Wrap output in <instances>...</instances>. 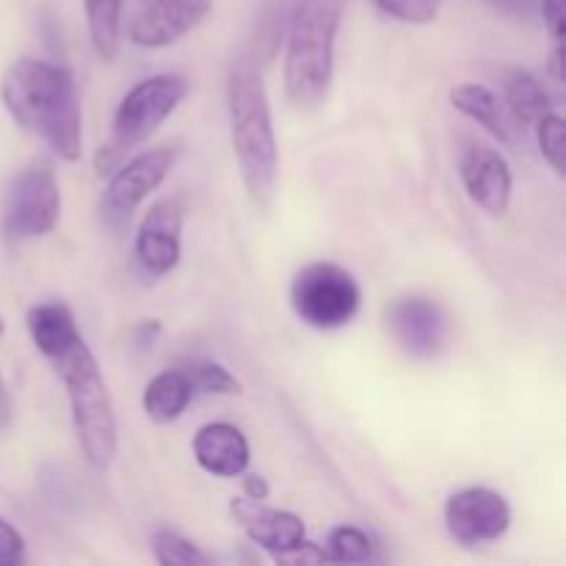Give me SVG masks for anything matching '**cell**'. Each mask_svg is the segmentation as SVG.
I'll use <instances>...</instances> for the list:
<instances>
[{"label": "cell", "instance_id": "19", "mask_svg": "<svg viewBox=\"0 0 566 566\" xmlns=\"http://www.w3.org/2000/svg\"><path fill=\"white\" fill-rule=\"evenodd\" d=\"M503 88H506L509 114L517 119V125H536L542 116L553 114L551 94L528 70H509Z\"/></svg>", "mask_w": 566, "mask_h": 566}, {"label": "cell", "instance_id": "11", "mask_svg": "<svg viewBox=\"0 0 566 566\" xmlns=\"http://www.w3.org/2000/svg\"><path fill=\"white\" fill-rule=\"evenodd\" d=\"M385 326L392 340L412 357H434L446 346L448 318L431 298L407 296L396 298L385 310Z\"/></svg>", "mask_w": 566, "mask_h": 566}, {"label": "cell", "instance_id": "27", "mask_svg": "<svg viewBox=\"0 0 566 566\" xmlns=\"http://www.w3.org/2000/svg\"><path fill=\"white\" fill-rule=\"evenodd\" d=\"M542 14H545V25L556 36V42L564 39V0H542Z\"/></svg>", "mask_w": 566, "mask_h": 566}, {"label": "cell", "instance_id": "18", "mask_svg": "<svg viewBox=\"0 0 566 566\" xmlns=\"http://www.w3.org/2000/svg\"><path fill=\"white\" fill-rule=\"evenodd\" d=\"M193 398V387L188 381V376L182 374V368L177 370H164V374L155 376L153 381L144 390V412L155 423H175L182 412L188 409Z\"/></svg>", "mask_w": 566, "mask_h": 566}, {"label": "cell", "instance_id": "8", "mask_svg": "<svg viewBox=\"0 0 566 566\" xmlns=\"http://www.w3.org/2000/svg\"><path fill=\"white\" fill-rule=\"evenodd\" d=\"M171 166H175V153L166 147L149 149V153L133 158L130 164L116 166L103 193V202H99L103 219L114 230H125L138 205L169 177Z\"/></svg>", "mask_w": 566, "mask_h": 566}, {"label": "cell", "instance_id": "29", "mask_svg": "<svg viewBox=\"0 0 566 566\" xmlns=\"http://www.w3.org/2000/svg\"><path fill=\"white\" fill-rule=\"evenodd\" d=\"M562 64H564V48H562V42H556V50H553V55H551V75L556 83L564 81Z\"/></svg>", "mask_w": 566, "mask_h": 566}, {"label": "cell", "instance_id": "1", "mask_svg": "<svg viewBox=\"0 0 566 566\" xmlns=\"http://www.w3.org/2000/svg\"><path fill=\"white\" fill-rule=\"evenodd\" d=\"M0 99L17 125L42 138L61 160L81 158V103L70 70L39 59L14 61L0 81Z\"/></svg>", "mask_w": 566, "mask_h": 566}, {"label": "cell", "instance_id": "16", "mask_svg": "<svg viewBox=\"0 0 566 566\" xmlns=\"http://www.w3.org/2000/svg\"><path fill=\"white\" fill-rule=\"evenodd\" d=\"M451 103L464 116L479 122L497 142L517 144V127L523 125H517V119L512 114H506V108H503L501 99H497V94L492 88L481 86V83H464V86L453 88Z\"/></svg>", "mask_w": 566, "mask_h": 566}, {"label": "cell", "instance_id": "25", "mask_svg": "<svg viewBox=\"0 0 566 566\" xmlns=\"http://www.w3.org/2000/svg\"><path fill=\"white\" fill-rule=\"evenodd\" d=\"M374 3L396 20L412 22V25L431 22L440 11V0H374Z\"/></svg>", "mask_w": 566, "mask_h": 566}, {"label": "cell", "instance_id": "10", "mask_svg": "<svg viewBox=\"0 0 566 566\" xmlns=\"http://www.w3.org/2000/svg\"><path fill=\"white\" fill-rule=\"evenodd\" d=\"M213 9V0H136L127 36L138 48H169L191 33Z\"/></svg>", "mask_w": 566, "mask_h": 566}, {"label": "cell", "instance_id": "15", "mask_svg": "<svg viewBox=\"0 0 566 566\" xmlns=\"http://www.w3.org/2000/svg\"><path fill=\"white\" fill-rule=\"evenodd\" d=\"M193 457L205 473L235 479L249 468V442L235 426L208 423L193 437Z\"/></svg>", "mask_w": 566, "mask_h": 566}, {"label": "cell", "instance_id": "13", "mask_svg": "<svg viewBox=\"0 0 566 566\" xmlns=\"http://www.w3.org/2000/svg\"><path fill=\"white\" fill-rule=\"evenodd\" d=\"M459 175H462L470 199L479 208H484L492 216L506 213L509 205H512L514 177L506 158L497 149L484 147V144L468 147L462 155V164H459Z\"/></svg>", "mask_w": 566, "mask_h": 566}, {"label": "cell", "instance_id": "14", "mask_svg": "<svg viewBox=\"0 0 566 566\" xmlns=\"http://www.w3.org/2000/svg\"><path fill=\"white\" fill-rule=\"evenodd\" d=\"M232 517L241 523L249 539L254 545L265 547L274 556L291 553L304 542V523L302 517L291 512H280V509L263 506V501H252V497H235L232 501Z\"/></svg>", "mask_w": 566, "mask_h": 566}, {"label": "cell", "instance_id": "6", "mask_svg": "<svg viewBox=\"0 0 566 566\" xmlns=\"http://www.w3.org/2000/svg\"><path fill=\"white\" fill-rule=\"evenodd\" d=\"M293 313L313 329H340L363 304V287L335 263H310L293 276Z\"/></svg>", "mask_w": 566, "mask_h": 566}, {"label": "cell", "instance_id": "2", "mask_svg": "<svg viewBox=\"0 0 566 566\" xmlns=\"http://www.w3.org/2000/svg\"><path fill=\"white\" fill-rule=\"evenodd\" d=\"M227 103H230L232 149L243 186L254 205L265 208L274 197L280 153H276L274 119H271L269 94L258 66L249 59H238L227 77Z\"/></svg>", "mask_w": 566, "mask_h": 566}, {"label": "cell", "instance_id": "3", "mask_svg": "<svg viewBox=\"0 0 566 566\" xmlns=\"http://www.w3.org/2000/svg\"><path fill=\"white\" fill-rule=\"evenodd\" d=\"M346 0H293L287 17L285 94L296 108H318L335 75V39Z\"/></svg>", "mask_w": 566, "mask_h": 566}, {"label": "cell", "instance_id": "4", "mask_svg": "<svg viewBox=\"0 0 566 566\" xmlns=\"http://www.w3.org/2000/svg\"><path fill=\"white\" fill-rule=\"evenodd\" d=\"M53 368L66 385L72 423H75L83 457L92 468L105 470L116 457V418L114 401H111V392L97 368V359L81 337L53 359Z\"/></svg>", "mask_w": 566, "mask_h": 566}, {"label": "cell", "instance_id": "28", "mask_svg": "<svg viewBox=\"0 0 566 566\" xmlns=\"http://www.w3.org/2000/svg\"><path fill=\"white\" fill-rule=\"evenodd\" d=\"M243 492H247V497H252V501H265V497L271 495L269 481H265L263 475H254V473L243 479Z\"/></svg>", "mask_w": 566, "mask_h": 566}, {"label": "cell", "instance_id": "5", "mask_svg": "<svg viewBox=\"0 0 566 566\" xmlns=\"http://www.w3.org/2000/svg\"><path fill=\"white\" fill-rule=\"evenodd\" d=\"M188 81L182 75H153L136 83L119 103L108 142L97 153V171L108 175L130 149L147 142L186 99Z\"/></svg>", "mask_w": 566, "mask_h": 566}, {"label": "cell", "instance_id": "21", "mask_svg": "<svg viewBox=\"0 0 566 566\" xmlns=\"http://www.w3.org/2000/svg\"><path fill=\"white\" fill-rule=\"evenodd\" d=\"M376 551H379V545L363 528H354V525H340L326 539V558L329 562L368 564L376 558Z\"/></svg>", "mask_w": 566, "mask_h": 566}, {"label": "cell", "instance_id": "31", "mask_svg": "<svg viewBox=\"0 0 566 566\" xmlns=\"http://www.w3.org/2000/svg\"><path fill=\"white\" fill-rule=\"evenodd\" d=\"M0 332H3V321H0Z\"/></svg>", "mask_w": 566, "mask_h": 566}, {"label": "cell", "instance_id": "9", "mask_svg": "<svg viewBox=\"0 0 566 566\" xmlns=\"http://www.w3.org/2000/svg\"><path fill=\"white\" fill-rule=\"evenodd\" d=\"M448 534L464 547L486 545L506 536L512 525V509L506 497L486 486H470V490L451 495L446 506Z\"/></svg>", "mask_w": 566, "mask_h": 566}, {"label": "cell", "instance_id": "12", "mask_svg": "<svg viewBox=\"0 0 566 566\" xmlns=\"http://www.w3.org/2000/svg\"><path fill=\"white\" fill-rule=\"evenodd\" d=\"M182 208L177 199H160L144 216L136 235L138 265L149 276H164L180 263Z\"/></svg>", "mask_w": 566, "mask_h": 566}, {"label": "cell", "instance_id": "30", "mask_svg": "<svg viewBox=\"0 0 566 566\" xmlns=\"http://www.w3.org/2000/svg\"><path fill=\"white\" fill-rule=\"evenodd\" d=\"M11 420V401H9V392H6L3 379H0V429H6Z\"/></svg>", "mask_w": 566, "mask_h": 566}, {"label": "cell", "instance_id": "22", "mask_svg": "<svg viewBox=\"0 0 566 566\" xmlns=\"http://www.w3.org/2000/svg\"><path fill=\"white\" fill-rule=\"evenodd\" d=\"M182 374L191 381L193 392H205V396H238L241 392V381L210 359H193L182 368Z\"/></svg>", "mask_w": 566, "mask_h": 566}, {"label": "cell", "instance_id": "17", "mask_svg": "<svg viewBox=\"0 0 566 566\" xmlns=\"http://www.w3.org/2000/svg\"><path fill=\"white\" fill-rule=\"evenodd\" d=\"M28 332H31L33 343L42 352V357H48L50 363L59 354H64L72 343L81 340V332H77L70 307L61 302H48L31 307V313H28Z\"/></svg>", "mask_w": 566, "mask_h": 566}, {"label": "cell", "instance_id": "26", "mask_svg": "<svg viewBox=\"0 0 566 566\" xmlns=\"http://www.w3.org/2000/svg\"><path fill=\"white\" fill-rule=\"evenodd\" d=\"M25 558V539L11 523L0 517V566H17Z\"/></svg>", "mask_w": 566, "mask_h": 566}, {"label": "cell", "instance_id": "7", "mask_svg": "<svg viewBox=\"0 0 566 566\" xmlns=\"http://www.w3.org/2000/svg\"><path fill=\"white\" fill-rule=\"evenodd\" d=\"M61 216V188L55 180L53 166L36 160L28 169L17 175L6 193L3 227L6 235L17 238H39L48 235Z\"/></svg>", "mask_w": 566, "mask_h": 566}, {"label": "cell", "instance_id": "24", "mask_svg": "<svg viewBox=\"0 0 566 566\" xmlns=\"http://www.w3.org/2000/svg\"><path fill=\"white\" fill-rule=\"evenodd\" d=\"M534 127L536 136H539V149L545 155V160L556 169V175H564V119L553 111V114L542 116Z\"/></svg>", "mask_w": 566, "mask_h": 566}, {"label": "cell", "instance_id": "23", "mask_svg": "<svg viewBox=\"0 0 566 566\" xmlns=\"http://www.w3.org/2000/svg\"><path fill=\"white\" fill-rule=\"evenodd\" d=\"M153 553L164 566H205L210 558L193 542L182 539L175 531H158L153 536Z\"/></svg>", "mask_w": 566, "mask_h": 566}, {"label": "cell", "instance_id": "20", "mask_svg": "<svg viewBox=\"0 0 566 566\" xmlns=\"http://www.w3.org/2000/svg\"><path fill=\"white\" fill-rule=\"evenodd\" d=\"M86 9L88 39L94 53L103 61H111L119 50L122 33V0H83Z\"/></svg>", "mask_w": 566, "mask_h": 566}]
</instances>
